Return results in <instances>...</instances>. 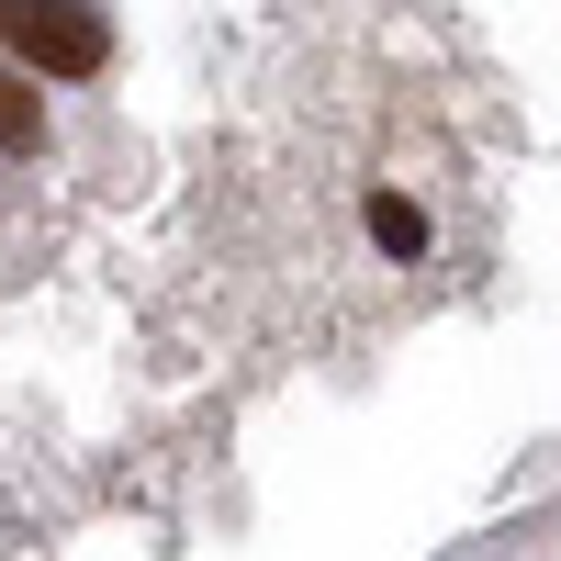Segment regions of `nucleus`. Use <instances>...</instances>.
<instances>
[{"label":"nucleus","instance_id":"nucleus-1","mask_svg":"<svg viewBox=\"0 0 561 561\" xmlns=\"http://www.w3.org/2000/svg\"><path fill=\"white\" fill-rule=\"evenodd\" d=\"M0 34H12L45 79H90L113 57V23L90 12V0H0Z\"/></svg>","mask_w":561,"mask_h":561},{"label":"nucleus","instance_id":"nucleus-2","mask_svg":"<svg viewBox=\"0 0 561 561\" xmlns=\"http://www.w3.org/2000/svg\"><path fill=\"white\" fill-rule=\"evenodd\" d=\"M34 147H45V102L0 68V158H34Z\"/></svg>","mask_w":561,"mask_h":561},{"label":"nucleus","instance_id":"nucleus-3","mask_svg":"<svg viewBox=\"0 0 561 561\" xmlns=\"http://www.w3.org/2000/svg\"><path fill=\"white\" fill-rule=\"evenodd\" d=\"M370 237H382L393 259H415V248H427V214H415V203H393V192H382V203H370Z\"/></svg>","mask_w":561,"mask_h":561}]
</instances>
